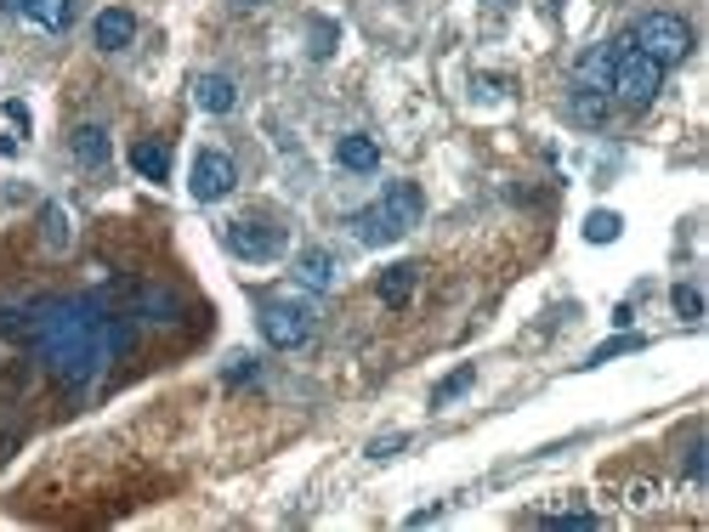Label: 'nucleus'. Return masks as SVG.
<instances>
[{
    "label": "nucleus",
    "mask_w": 709,
    "mask_h": 532,
    "mask_svg": "<svg viewBox=\"0 0 709 532\" xmlns=\"http://www.w3.org/2000/svg\"><path fill=\"white\" fill-rule=\"evenodd\" d=\"M630 45L641 58H653L658 69H676L692 58V23L676 18V12H647L636 29H630Z\"/></svg>",
    "instance_id": "20e7f679"
},
{
    "label": "nucleus",
    "mask_w": 709,
    "mask_h": 532,
    "mask_svg": "<svg viewBox=\"0 0 709 532\" xmlns=\"http://www.w3.org/2000/svg\"><path fill=\"white\" fill-rule=\"evenodd\" d=\"M703 476H709V465H703V442H692V448H687V481H698V488H703Z\"/></svg>",
    "instance_id": "393cba45"
},
{
    "label": "nucleus",
    "mask_w": 709,
    "mask_h": 532,
    "mask_svg": "<svg viewBox=\"0 0 709 532\" xmlns=\"http://www.w3.org/2000/svg\"><path fill=\"white\" fill-rule=\"evenodd\" d=\"M296 283H307L312 295L336 289V255H329V250H301L296 255Z\"/></svg>",
    "instance_id": "f8f14e48"
},
{
    "label": "nucleus",
    "mask_w": 709,
    "mask_h": 532,
    "mask_svg": "<svg viewBox=\"0 0 709 532\" xmlns=\"http://www.w3.org/2000/svg\"><path fill=\"white\" fill-rule=\"evenodd\" d=\"M40 238H45V250H69V210L63 205H45L40 210Z\"/></svg>",
    "instance_id": "f3484780"
},
{
    "label": "nucleus",
    "mask_w": 709,
    "mask_h": 532,
    "mask_svg": "<svg viewBox=\"0 0 709 532\" xmlns=\"http://www.w3.org/2000/svg\"><path fill=\"white\" fill-rule=\"evenodd\" d=\"M250 374H256V363H250V357H239V363H233V368H227V385H245Z\"/></svg>",
    "instance_id": "bb28decb"
},
{
    "label": "nucleus",
    "mask_w": 709,
    "mask_h": 532,
    "mask_svg": "<svg viewBox=\"0 0 709 532\" xmlns=\"http://www.w3.org/2000/svg\"><path fill=\"white\" fill-rule=\"evenodd\" d=\"M239 7H261V0H239Z\"/></svg>",
    "instance_id": "c85d7f7f"
},
{
    "label": "nucleus",
    "mask_w": 709,
    "mask_h": 532,
    "mask_svg": "<svg viewBox=\"0 0 709 532\" xmlns=\"http://www.w3.org/2000/svg\"><path fill=\"white\" fill-rule=\"evenodd\" d=\"M658 85H665V69H658L653 58H641L630 40H607V96H613V108H653V96Z\"/></svg>",
    "instance_id": "7ed1b4c3"
},
{
    "label": "nucleus",
    "mask_w": 709,
    "mask_h": 532,
    "mask_svg": "<svg viewBox=\"0 0 709 532\" xmlns=\"http://www.w3.org/2000/svg\"><path fill=\"white\" fill-rule=\"evenodd\" d=\"M641 341H636V334H625V341H607V346H596L590 352V363H607V357H619V352H636Z\"/></svg>",
    "instance_id": "b1692460"
},
{
    "label": "nucleus",
    "mask_w": 709,
    "mask_h": 532,
    "mask_svg": "<svg viewBox=\"0 0 709 532\" xmlns=\"http://www.w3.org/2000/svg\"><path fill=\"white\" fill-rule=\"evenodd\" d=\"M471 379H477V368H471V363H465V368H454V374L438 385V392H432V408H449L460 392H471Z\"/></svg>",
    "instance_id": "aec40b11"
},
{
    "label": "nucleus",
    "mask_w": 709,
    "mask_h": 532,
    "mask_svg": "<svg viewBox=\"0 0 709 532\" xmlns=\"http://www.w3.org/2000/svg\"><path fill=\"white\" fill-rule=\"evenodd\" d=\"M420 216H425V199H420V187L414 181H392L374 205H363L358 216H352V232H358V244H369V250H381V244H398V238L409 232V227H420Z\"/></svg>",
    "instance_id": "f03ea898"
},
{
    "label": "nucleus",
    "mask_w": 709,
    "mask_h": 532,
    "mask_svg": "<svg viewBox=\"0 0 709 532\" xmlns=\"http://www.w3.org/2000/svg\"><path fill=\"white\" fill-rule=\"evenodd\" d=\"M336 165H341V170L369 176L374 165H381V148H374V136H358V131H352V136H341V142H336Z\"/></svg>",
    "instance_id": "ddd939ff"
},
{
    "label": "nucleus",
    "mask_w": 709,
    "mask_h": 532,
    "mask_svg": "<svg viewBox=\"0 0 709 532\" xmlns=\"http://www.w3.org/2000/svg\"><path fill=\"white\" fill-rule=\"evenodd\" d=\"M23 18L40 23L45 34H63L74 23V0H23Z\"/></svg>",
    "instance_id": "2eb2a0df"
},
{
    "label": "nucleus",
    "mask_w": 709,
    "mask_h": 532,
    "mask_svg": "<svg viewBox=\"0 0 709 532\" xmlns=\"http://www.w3.org/2000/svg\"><path fill=\"white\" fill-rule=\"evenodd\" d=\"M182 306H176V295H171V289H142V317H148V323H171Z\"/></svg>",
    "instance_id": "a211bd4d"
},
{
    "label": "nucleus",
    "mask_w": 709,
    "mask_h": 532,
    "mask_svg": "<svg viewBox=\"0 0 709 532\" xmlns=\"http://www.w3.org/2000/svg\"><path fill=\"white\" fill-rule=\"evenodd\" d=\"M489 7H511V0H489Z\"/></svg>",
    "instance_id": "c756f323"
},
{
    "label": "nucleus",
    "mask_w": 709,
    "mask_h": 532,
    "mask_svg": "<svg viewBox=\"0 0 709 532\" xmlns=\"http://www.w3.org/2000/svg\"><path fill=\"white\" fill-rule=\"evenodd\" d=\"M676 312H681L687 323H698V317H703V301H698V289H692V283H676Z\"/></svg>",
    "instance_id": "412c9836"
},
{
    "label": "nucleus",
    "mask_w": 709,
    "mask_h": 532,
    "mask_svg": "<svg viewBox=\"0 0 709 532\" xmlns=\"http://www.w3.org/2000/svg\"><path fill=\"white\" fill-rule=\"evenodd\" d=\"M545 526H596L590 510H567V515H545Z\"/></svg>",
    "instance_id": "a878e982"
},
{
    "label": "nucleus",
    "mask_w": 709,
    "mask_h": 532,
    "mask_svg": "<svg viewBox=\"0 0 709 532\" xmlns=\"http://www.w3.org/2000/svg\"><path fill=\"white\" fill-rule=\"evenodd\" d=\"M261 341L273 352H296L312 341V306L307 301H261Z\"/></svg>",
    "instance_id": "39448f33"
},
{
    "label": "nucleus",
    "mask_w": 709,
    "mask_h": 532,
    "mask_svg": "<svg viewBox=\"0 0 709 532\" xmlns=\"http://www.w3.org/2000/svg\"><path fill=\"white\" fill-rule=\"evenodd\" d=\"M619 216H613V210H590L585 216V238H590V244H613V238H619Z\"/></svg>",
    "instance_id": "6ab92c4d"
},
{
    "label": "nucleus",
    "mask_w": 709,
    "mask_h": 532,
    "mask_svg": "<svg viewBox=\"0 0 709 532\" xmlns=\"http://www.w3.org/2000/svg\"><path fill=\"white\" fill-rule=\"evenodd\" d=\"M227 250L239 261H273L284 250V227L261 221V216H245V221H227Z\"/></svg>",
    "instance_id": "423d86ee"
},
{
    "label": "nucleus",
    "mask_w": 709,
    "mask_h": 532,
    "mask_svg": "<svg viewBox=\"0 0 709 532\" xmlns=\"http://www.w3.org/2000/svg\"><path fill=\"white\" fill-rule=\"evenodd\" d=\"M91 40H97V52H125V45L136 40V18L125 7H103L97 23H91Z\"/></svg>",
    "instance_id": "6e6552de"
},
{
    "label": "nucleus",
    "mask_w": 709,
    "mask_h": 532,
    "mask_svg": "<svg viewBox=\"0 0 709 532\" xmlns=\"http://www.w3.org/2000/svg\"><path fill=\"white\" fill-rule=\"evenodd\" d=\"M233 181H239L233 159L216 154V148H205V154L194 159V176H187V192H194L199 205H216V199H227V192H233Z\"/></svg>",
    "instance_id": "0eeeda50"
},
{
    "label": "nucleus",
    "mask_w": 709,
    "mask_h": 532,
    "mask_svg": "<svg viewBox=\"0 0 709 532\" xmlns=\"http://www.w3.org/2000/svg\"><path fill=\"white\" fill-rule=\"evenodd\" d=\"M567 114H574V125H607L613 119V96L596 91V85H574V96H567Z\"/></svg>",
    "instance_id": "9b49d317"
},
{
    "label": "nucleus",
    "mask_w": 709,
    "mask_h": 532,
    "mask_svg": "<svg viewBox=\"0 0 709 532\" xmlns=\"http://www.w3.org/2000/svg\"><path fill=\"white\" fill-rule=\"evenodd\" d=\"M194 103L205 114H233V103H239V85H233L227 74H194Z\"/></svg>",
    "instance_id": "9d476101"
},
{
    "label": "nucleus",
    "mask_w": 709,
    "mask_h": 532,
    "mask_svg": "<svg viewBox=\"0 0 709 532\" xmlns=\"http://www.w3.org/2000/svg\"><path fill=\"white\" fill-rule=\"evenodd\" d=\"M414 278H420V267H414V261H398V267H387V272H381V283H374V295H381L387 306H409V295H414Z\"/></svg>",
    "instance_id": "4468645a"
},
{
    "label": "nucleus",
    "mask_w": 709,
    "mask_h": 532,
    "mask_svg": "<svg viewBox=\"0 0 709 532\" xmlns=\"http://www.w3.org/2000/svg\"><path fill=\"white\" fill-rule=\"evenodd\" d=\"M69 154H74L85 170H103V165L114 159V142H109L103 125H80V131L69 136Z\"/></svg>",
    "instance_id": "1a4fd4ad"
},
{
    "label": "nucleus",
    "mask_w": 709,
    "mask_h": 532,
    "mask_svg": "<svg viewBox=\"0 0 709 532\" xmlns=\"http://www.w3.org/2000/svg\"><path fill=\"white\" fill-rule=\"evenodd\" d=\"M403 442H409L403 430H392V437H374V442H369V459H392V453H398Z\"/></svg>",
    "instance_id": "5701e85b"
},
{
    "label": "nucleus",
    "mask_w": 709,
    "mask_h": 532,
    "mask_svg": "<svg viewBox=\"0 0 709 532\" xmlns=\"http://www.w3.org/2000/svg\"><path fill=\"white\" fill-rule=\"evenodd\" d=\"M131 170L148 176V181H165L171 176V148H165V142H136V148H131Z\"/></svg>",
    "instance_id": "dca6fc26"
},
{
    "label": "nucleus",
    "mask_w": 709,
    "mask_h": 532,
    "mask_svg": "<svg viewBox=\"0 0 709 532\" xmlns=\"http://www.w3.org/2000/svg\"><path fill=\"white\" fill-rule=\"evenodd\" d=\"M18 334L34 346L45 374L69 392H85L109 363H120L136 346L131 312L109 306L103 295H40L23 306Z\"/></svg>",
    "instance_id": "f257e3e1"
},
{
    "label": "nucleus",
    "mask_w": 709,
    "mask_h": 532,
    "mask_svg": "<svg viewBox=\"0 0 709 532\" xmlns=\"http://www.w3.org/2000/svg\"><path fill=\"white\" fill-rule=\"evenodd\" d=\"M0 7H7V12H23V0H0Z\"/></svg>",
    "instance_id": "cd10ccee"
},
{
    "label": "nucleus",
    "mask_w": 709,
    "mask_h": 532,
    "mask_svg": "<svg viewBox=\"0 0 709 532\" xmlns=\"http://www.w3.org/2000/svg\"><path fill=\"white\" fill-rule=\"evenodd\" d=\"M329 52H336V23H312V58H329Z\"/></svg>",
    "instance_id": "4be33fe9"
}]
</instances>
